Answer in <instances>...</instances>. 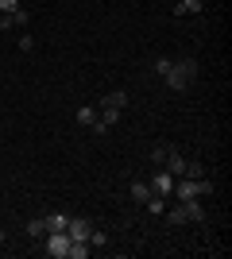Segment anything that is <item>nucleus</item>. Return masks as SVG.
Masks as SVG:
<instances>
[{"label": "nucleus", "instance_id": "nucleus-6", "mask_svg": "<svg viewBox=\"0 0 232 259\" xmlns=\"http://www.w3.org/2000/svg\"><path fill=\"white\" fill-rule=\"evenodd\" d=\"M89 232H93V225H89L85 217H70V225H66L70 240H85V244H89Z\"/></svg>", "mask_w": 232, "mask_h": 259}, {"label": "nucleus", "instance_id": "nucleus-15", "mask_svg": "<svg viewBox=\"0 0 232 259\" xmlns=\"http://www.w3.org/2000/svg\"><path fill=\"white\" fill-rule=\"evenodd\" d=\"M105 244H109V236H105L101 228H93V232H89V248H105Z\"/></svg>", "mask_w": 232, "mask_h": 259}, {"label": "nucleus", "instance_id": "nucleus-2", "mask_svg": "<svg viewBox=\"0 0 232 259\" xmlns=\"http://www.w3.org/2000/svg\"><path fill=\"white\" fill-rule=\"evenodd\" d=\"M170 194H174L178 201H198V197L213 194V186H209V178H174V190H170Z\"/></svg>", "mask_w": 232, "mask_h": 259}, {"label": "nucleus", "instance_id": "nucleus-13", "mask_svg": "<svg viewBox=\"0 0 232 259\" xmlns=\"http://www.w3.org/2000/svg\"><path fill=\"white\" fill-rule=\"evenodd\" d=\"M151 197V186L147 182H132V201H147Z\"/></svg>", "mask_w": 232, "mask_h": 259}, {"label": "nucleus", "instance_id": "nucleus-11", "mask_svg": "<svg viewBox=\"0 0 232 259\" xmlns=\"http://www.w3.org/2000/svg\"><path fill=\"white\" fill-rule=\"evenodd\" d=\"M77 124H85V128H93V124H97V108L81 105V108H77Z\"/></svg>", "mask_w": 232, "mask_h": 259}, {"label": "nucleus", "instance_id": "nucleus-4", "mask_svg": "<svg viewBox=\"0 0 232 259\" xmlns=\"http://www.w3.org/2000/svg\"><path fill=\"white\" fill-rule=\"evenodd\" d=\"M147 186H151V194H155V197H166L170 190H174V174H166L163 166H159V170L147 178Z\"/></svg>", "mask_w": 232, "mask_h": 259}, {"label": "nucleus", "instance_id": "nucleus-7", "mask_svg": "<svg viewBox=\"0 0 232 259\" xmlns=\"http://www.w3.org/2000/svg\"><path fill=\"white\" fill-rule=\"evenodd\" d=\"M166 174H174V178H182V174H186V155H178L174 147H170V155H166Z\"/></svg>", "mask_w": 232, "mask_h": 259}, {"label": "nucleus", "instance_id": "nucleus-16", "mask_svg": "<svg viewBox=\"0 0 232 259\" xmlns=\"http://www.w3.org/2000/svg\"><path fill=\"white\" fill-rule=\"evenodd\" d=\"M166 155H170V147H163V143H159V147H155V151H151V159L159 162V166H163V162H166Z\"/></svg>", "mask_w": 232, "mask_h": 259}, {"label": "nucleus", "instance_id": "nucleus-18", "mask_svg": "<svg viewBox=\"0 0 232 259\" xmlns=\"http://www.w3.org/2000/svg\"><path fill=\"white\" fill-rule=\"evenodd\" d=\"M20 51H23V54L35 51V39H31V35H20Z\"/></svg>", "mask_w": 232, "mask_h": 259}, {"label": "nucleus", "instance_id": "nucleus-1", "mask_svg": "<svg viewBox=\"0 0 232 259\" xmlns=\"http://www.w3.org/2000/svg\"><path fill=\"white\" fill-rule=\"evenodd\" d=\"M194 77H198V62H194V58H170L163 81H166L170 89H178V93H182V89H186Z\"/></svg>", "mask_w": 232, "mask_h": 259}, {"label": "nucleus", "instance_id": "nucleus-8", "mask_svg": "<svg viewBox=\"0 0 232 259\" xmlns=\"http://www.w3.org/2000/svg\"><path fill=\"white\" fill-rule=\"evenodd\" d=\"M205 8V0H178L174 4V16L182 20V16H198V12Z\"/></svg>", "mask_w": 232, "mask_h": 259}, {"label": "nucleus", "instance_id": "nucleus-20", "mask_svg": "<svg viewBox=\"0 0 232 259\" xmlns=\"http://www.w3.org/2000/svg\"><path fill=\"white\" fill-rule=\"evenodd\" d=\"M4 240H8V232H4V228H0V244H4Z\"/></svg>", "mask_w": 232, "mask_h": 259}, {"label": "nucleus", "instance_id": "nucleus-10", "mask_svg": "<svg viewBox=\"0 0 232 259\" xmlns=\"http://www.w3.org/2000/svg\"><path fill=\"white\" fill-rule=\"evenodd\" d=\"M27 236H31V240H43V236H47L43 217H31V221H27Z\"/></svg>", "mask_w": 232, "mask_h": 259}, {"label": "nucleus", "instance_id": "nucleus-17", "mask_svg": "<svg viewBox=\"0 0 232 259\" xmlns=\"http://www.w3.org/2000/svg\"><path fill=\"white\" fill-rule=\"evenodd\" d=\"M16 8H20V0H0V16H12Z\"/></svg>", "mask_w": 232, "mask_h": 259}, {"label": "nucleus", "instance_id": "nucleus-14", "mask_svg": "<svg viewBox=\"0 0 232 259\" xmlns=\"http://www.w3.org/2000/svg\"><path fill=\"white\" fill-rule=\"evenodd\" d=\"M12 23H16V27H27V23H31V12H27V8L20 4V8L12 12Z\"/></svg>", "mask_w": 232, "mask_h": 259}, {"label": "nucleus", "instance_id": "nucleus-3", "mask_svg": "<svg viewBox=\"0 0 232 259\" xmlns=\"http://www.w3.org/2000/svg\"><path fill=\"white\" fill-rule=\"evenodd\" d=\"M39 244H43V251L51 259H66L70 255V236H66V232H47Z\"/></svg>", "mask_w": 232, "mask_h": 259}, {"label": "nucleus", "instance_id": "nucleus-5", "mask_svg": "<svg viewBox=\"0 0 232 259\" xmlns=\"http://www.w3.org/2000/svg\"><path fill=\"white\" fill-rule=\"evenodd\" d=\"M124 108H128V93H124V89L101 93V112H124Z\"/></svg>", "mask_w": 232, "mask_h": 259}, {"label": "nucleus", "instance_id": "nucleus-12", "mask_svg": "<svg viewBox=\"0 0 232 259\" xmlns=\"http://www.w3.org/2000/svg\"><path fill=\"white\" fill-rule=\"evenodd\" d=\"M144 205H147V213H151V217H163V213H166V205H163V197H155V194L147 197Z\"/></svg>", "mask_w": 232, "mask_h": 259}, {"label": "nucleus", "instance_id": "nucleus-19", "mask_svg": "<svg viewBox=\"0 0 232 259\" xmlns=\"http://www.w3.org/2000/svg\"><path fill=\"white\" fill-rule=\"evenodd\" d=\"M16 23H12V16H0V31H12Z\"/></svg>", "mask_w": 232, "mask_h": 259}, {"label": "nucleus", "instance_id": "nucleus-9", "mask_svg": "<svg viewBox=\"0 0 232 259\" xmlns=\"http://www.w3.org/2000/svg\"><path fill=\"white\" fill-rule=\"evenodd\" d=\"M43 225H47V232H66L70 217H66V213H47V217H43Z\"/></svg>", "mask_w": 232, "mask_h": 259}]
</instances>
